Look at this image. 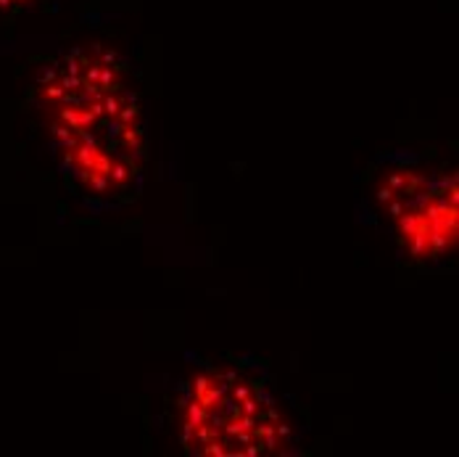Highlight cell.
Wrapping results in <instances>:
<instances>
[{
  "mask_svg": "<svg viewBox=\"0 0 459 457\" xmlns=\"http://www.w3.org/2000/svg\"><path fill=\"white\" fill-rule=\"evenodd\" d=\"M372 198L407 259L438 265L457 251L459 185L449 164L396 151L377 172Z\"/></svg>",
  "mask_w": 459,
  "mask_h": 457,
  "instance_id": "obj_3",
  "label": "cell"
},
{
  "mask_svg": "<svg viewBox=\"0 0 459 457\" xmlns=\"http://www.w3.org/2000/svg\"><path fill=\"white\" fill-rule=\"evenodd\" d=\"M178 423L190 455H277L293 439L273 383L256 367L246 365L198 370L183 386Z\"/></svg>",
  "mask_w": 459,
  "mask_h": 457,
  "instance_id": "obj_2",
  "label": "cell"
},
{
  "mask_svg": "<svg viewBox=\"0 0 459 457\" xmlns=\"http://www.w3.org/2000/svg\"><path fill=\"white\" fill-rule=\"evenodd\" d=\"M38 101L64 172L82 193L122 198L138 190L145 140L127 64L100 46L61 56L38 83Z\"/></svg>",
  "mask_w": 459,
  "mask_h": 457,
  "instance_id": "obj_1",
  "label": "cell"
}]
</instances>
